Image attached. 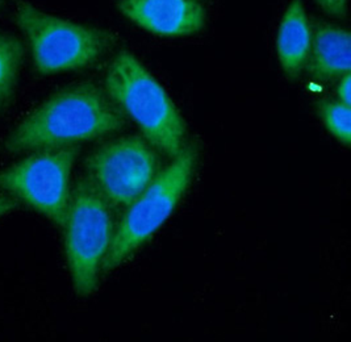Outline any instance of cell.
I'll use <instances>...</instances> for the list:
<instances>
[{"instance_id": "6da1fadb", "label": "cell", "mask_w": 351, "mask_h": 342, "mask_svg": "<svg viewBox=\"0 0 351 342\" xmlns=\"http://www.w3.org/2000/svg\"><path fill=\"white\" fill-rule=\"evenodd\" d=\"M125 117L104 90L93 82L69 86L45 100L12 132L10 153L70 147L120 131Z\"/></svg>"}, {"instance_id": "7a4b0ae2", "label": "cell", "mask_w": 351, "mask_h": 342, "mask_svg": "<svg viewBox=\"0 0 351 342\" xmlns=\"http://www.w3.org/2000/svg\"><path fill=\"white\" fill-rule=\"evenodd\" d=\"M106 93L123 114L143 132L144 138L174 158L184 147L187 128L166 90L128 50H120L106 71Z\"/></svg>"}, {"instance_id": "3957f363", "label": "cell", "mask_w": 351, "mask_h": 342, "mask_svg": "<svg viewBox=\"0 0 351 342\" xmlns=\"http://www.w3.org/2000/svg\"><path fill=\"white\" fill-rule=\"evenodd\" d=\"M197 160L195 147L184 149L137 196L114 227L111 246L101 271L108 273L138 250L176 211L180 197L191 183Z\"/></svg>"}, {"instance_id": "277c9868", "label": "cell", "mask_w": 351, "mask_h": 342, "mask_svg": "<svg viewBox=\"0 0 351 342\" xmlns=\"http://www.w3.org/2000/svg\"><path fill=\"white\" fill-rule=\"evenodd\" d=\"M64 250L73 280L80 296L94 293L114 233L110 203L91 180L77 182L70 193L64 217Z\"/></svg>"}, {"instance_id": "5b68a950", "label": "cell", "mask_w": 351, "mask_h": 342, "mask_svg": "<svg viewBox=\"0 0 351 342\" xmlns=\"http://www.w3.org/2000/svg\"><path fill=\"white\" fill-rule=\"evenodd\" d=\"M15 17L40 74L93 65L111 47V34L107 31L49 15L29 3H19Z\"/></svg>"}, {"instance_id": "8992f818", "label": "cell", "mask_w": 351, "mask_h": 342, "mask_svg": "<svg viewBox=\"0 0 351 342\" xmlns=\"http://www.w3.org/2000/svg\"><path fill=\"white\" fill-rule=\"evenodd\" d=\"M74 147L34 150L0 171V190L64 227L70 200V175L78 157Z\"/></svg>"}, {"instance_id": "52a82bcc", "label": "cell", "mask_w": 351, "mask_h": 342, "mask_svg": "<svg viewBox=\"0 0 351 342\" xmlns=\"http://www.w3.org/2000/svg\"><path fill=\"white\" fill-rule=\"evenodd\" d=\"M86 169L112 208H127L157 177L160 161L144 137L125 136L96 149Z\"/></svg>"}, {"instance_id": "ba28073f", "label": "cell", "mask_w": 351, "mask_h": 342, "mask_svg": "<svg viewBox=\"0 0 351 342\" xmlns=\"http://www.w3.org/2000/svg\"><path fill=\"white\" fill-rule=\"evenodd\" d=\"M119 10L140 28L163 37L195 34L207 19L200 0H120Z\"/></svg>"}, {"instance_id": "9c48e42d", "label": "cell", "mask_w": 351, "mask_h": 342, "mask_svg": "<svg viewBox=\"0 0 351 342\" xmlns=\"http://www.w3.org/2000/svg\"><path fill=\"white\" fill-rule=\"evenodd\" d=\"M308 61L312 75L319 81H335L350 73V32L333 24H317Z\"/></svg>"}, {"instance_id": "30bf717a", "label": "cell", "mask_w": 351, "mask_h": 342, "mask_svg": "<svg viewBox=\"0 0 351 342\" xmlns=\"http://www.w3.org/2000/svg\"><path fill=\"white\" fill-rule=\"evenodd\" d=\"M312 34L303 1L291 0L276 36L278 58L288 78H298L308 64Z\"/></svg>"}, {"instance_id": "8fae6325", "label": "cell", "mask_w": 351, "mask_h": 342, "mask_svg": "<svg viewBox=\"0 0 351 342\" xmlns=\"http://www.w3.org/2000/svg\"><path fill=\"white\" fill-rule=\"evenodd\" d=\"M23 58V42L15 36L0 34V114L4 112L14 100Z\"/></svg>"}, {"instance_id": "7c38bea8", "label": "cell", "mask_w": 351, "mask_h": 342, "mask_svg": "<svg viewBox=\"0 0 351 342\" xmlns=\"http://www.w3.org/2000/svg\"><path fill=\"white\" fill-rule=\"evenodd\" d=\"M319 114L322 124L337 141L349 147L351 144V110L338 100H321Z\"/></svg>"}, {"instance_id": "4fadbf2b", "label": "cell", "mask_w": 351, "mask_h": 342, "mask_svg": "<svg viewBox=\"0 0 351 342\" xmlns=\"http://www.w3.org/2000/svg\"><path fill=\"white\" fill-rule=\"evenodd\" d=\"M321 10L329 16L343 19L348 14V0H316Z\"/></svg>"}, {"instance_id": "5bb4252c", "label": "cell", "mask_w": 351, "mask_h": 342, "mask_svg": "<svg viewBox=\"0 0 351 342\" xmlns=\"http://www.w3.org/2000/svg\"><path fill=\"white\" fill-rule=\"evenodd\" d=\"M337 100L342 104L350 107L351 104V78L350 73L345 74L339 78V83L337 86Z\"/></svg>"}, {"instance_id": "9a60e30c", "label": "cell", "mask_w": 351, "mask_h": 342, "mask_svg": "<svg viewBox=\"0 0 351 342\" xmlns=\"http://www.w3.org/2000/svg\"><path fill=\"white\" fill-rule=\"evenodd\" d=\"M19 203L11 196H0V217L16 210Z\"/></svg>"}, {"instance_id": "2e32d148", "label": "cell", "mask_w": 351, "mask_h": 342, "mask_svg": "<svg viewBox=\"0 0 351 342\" xmlns=\"http://www.w3.org/2000/svg\"><path fill=\"white\" fill-rule=\"evenodd\" d=\"M0 7H1V0H0Z\"/></svg>"}]
</instances>
